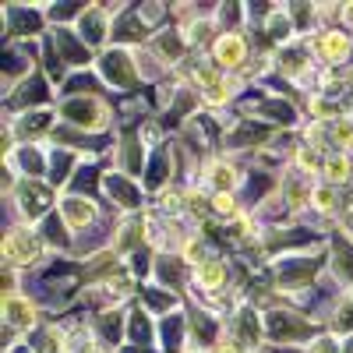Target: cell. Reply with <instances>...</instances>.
<instances>
[{"label": "cell", "instance_id": "13", "mask_svg": "<svg viewBox=\"0 0 353 353\" xmlns=\"http://www.w3.org/2000/svg\"><path fill=\"white\" fill-rule=\"evenodd\" d=\"M163 205L176 212V209H181V194H176V191H166V194H163Z\"/></svg>", "mask_w": 353, "mask_h": 353}, {"label": "cell", "instance_id": "4", "mask_svg": "<svg viewBox=\"0 0 353 353\" xmlns=\"http://www.w3.org/2000/svg\"><path fill=\"white\" fill-rule=\"evenodd\" d=\"M4 321L11 329H28L36 321V314H32V307H28V301H21V297L11 293V297L4 301Z\"/></svg>", "mask_w": 353, "mask_h": 353}, {"label": "cell", "instance_id": "16", "mask_svg": "<svg viewBox=\"0 0 353 353\" xmlns=\"http://www.w3.org/2000/svg\"><path fill=\"white\" fill-rule=\"evenodd\" d=\"M88 353H106V350H99V346H88Z\"/></svg>", "mask_w": 353, "mask_h": 353}, {"label": "cell", "instance_id": "5", "mask_svg": "<svg viewBox=\"0 0 353 353\" xmlns=\"http://www.w3.org/2000/svg\"><path fill=\"white\" fill-rule=\"evenodd\" d=\"M64 216H68L71 226H85V223L96 219V205L92 201H81V198H68L64 201Z\"/></svg>", "mask_w": 353, "mask_h": 353}, {"label": "cell", "instance_id": "3", "mask_svg": "<svg viewBox=\"0 0 353 353\" xmlns=\"http://www.w3.org/2000/svg\"><path fill=\"white\" fill-rule=\"evenodd\" d=\"M64 113L71 117V121L85 124V128H99V124H106V113H103V106H99L96 99H78V103H71Z\"/></svg>", "mask_w": 353, "mask_h": 353}, {"label": "cell", "instance_id": "8", "mask_svg": "<svg viewBox=\"0 0 353 353\" xmlns=\"http://www.w3.org/2000/svg\"><path fill=\"white\" fill-rule=\"evenodd\" d=\"M223 279H226V269H223L219 261H205V265H198V283H201L205 290H216Z\"/></svg>", "mask_w": 353, "mask_h": 353}, {"label": "cell", "instance_id": "17", "mask_svg": "<svg viewBox=\"0 0 353 353\" xmlns=\"http://www.w3.org/2000/svg\"><path fill=\"white\" fill-rule=\"evenodd\" d=\"M346 226H350V230H353V212H350V219H346Z\"/></svg>", "mask_w": 353, "mask_h": 353}, {"label": "cell", "instance_id": "7", "mask_svg": "<svg viewBox=\"0 0 353 353\" xmlns=\"http://www.w3.org/2000/svg\"><path fill=\"white\" fill-rule=\"evenodd\" d=\"M346 53H350V39L346 36H339V32L321 36V57H325V61H343Z\"/></svg>", "mask_w": 353, "mask_h": 353}, {"label": "cell", "instance_id": "6", "mask_svg": "<svg viewBox=\"0 0 353 353\" xmlns=\"http://www.w3.org/2000/svg\"><path fill=\"white\" fill-rule=\"evenodd\" d=\"M201 96H205V103H212V106H219V103H226V96H230V85L219 78V74H201Z\"/></svg>", "mask_w": 353, "mask_h": 353}, {"label": "cell", "instance_id": "12", "mask_svg": "<svg viewBox=\"0 0 353 353\" xmlns=\"http://www.w3.org/2000/svg\"><path fill=\"white\" fill-rule=\"evenodd\" d=\"M314 205H318V209H332V191L329 188H321V191H314Z\"/></svg>", "mask_w": 353, "mask_h": 353}, {"label": "cell", "instance_id": "14", "mask_svg": "<svg viewBox=\"0 0 353 353\" xmlns=\"http://www.w3.org/2000/svg\"><path fill=\"white\" fill-rule=\"evenodd\" d=\"M216 353H241V350H237V346H226V343H223V346H216Z\"/></svg>", "mask_w": 353, "mask_h": 353}, {"label": "cell", "instance_id": "15", "mask_svg": "<svg viewBox=\"0 0 353 353\" xmlns=\"http://www.w3.org/2000/svg\"><path fill=\"white\" fill-rule=\"evenodd\" d=\"M346 21H350V25H353V8H346Z\"/></svg>", "mask_w": 353, "mask_h": 353}, {"label": "cell", "instance_id": "2", "mask_svg": "<svg viewBox=\"0 0 353 353\" xmlns=\"http://www.w3.org/2000/svg\"><path fill=\"white\" fill-rule=\"evenodd\" d=\"M244 57H248V50H244V39L241 36H223L219 43H216V64L219 68H241L244 64Z\"/></svg>", "mask_w": 353, "mask_h": 353}, {"label": "cell", "instance_id": "1", "mask_svg": "<svg viewBox=\"0 0 353 353\" xmlns=\"http://www.w3.org/2000/svg\"><path fill=\"white\" fill-rule=\"evenodd\" d=\"M43 254V244L36 233H28V230H11L8 233V241H4V258L11 265H28V261H36Z\"/></svg>", "mask_w": 353, "mask_h": 353}, {"label": "cell", "instance_id": "11", "mask_svg": "<svg viewBox=\"0 0 353 353\" xmlns=\"http://www.w3.org/2000/svg\"><path fill=\"white\" fill-rule=\"evenodd\" d=\"M212 209H216L219 216H233V212H237V205H233L230 194H216V198H212Z\"/></svg>", "mask_w": 353, "mask_h": 353}, {"label": "cell", "instance_id": "9", "mask_svg": "<svg viewBox=\"0 0 353 353\" xmlns=\"http://www.w3.org/2000/svg\"><path fill=\"white\" fill-rule=\"evenodd\" d=\"M209 181H212L216 194H226L233 188V181H237V173H233V166H226V163H216L212 173H209Z\"/></svg>", "mask_w": 353, "mask_h": 353}, {"label": "cell", "instance_id": "10", "mask_svg": "<svg viewBox=\"0 0 353 353\" xmlns=\"http://www.w3.org/2000/svg\"><path fill=\"white\" fill-rule=\"evenodd\" d=\"M321 170H325V176L336 184V181H350V159L346 156H329L325 163H321Z\"/></svg>", "mask_w": 353, "mask_h": 353}]
</instances>
